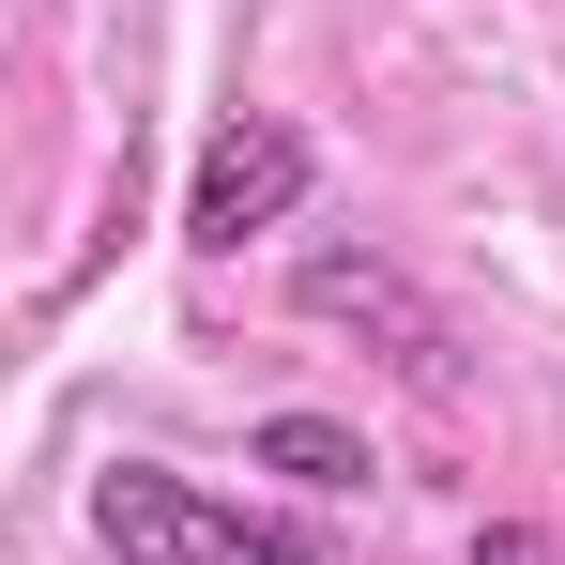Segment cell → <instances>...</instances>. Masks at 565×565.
Here are the masks:
<instances>
[{"instance_id": "cell-1", "label": "cell", "mask_w": 565, "mask_h": 565, "mask_svg": "<svg viewBox=\"0 0 565 565\" xmlns=\"http://www.w3.org/2000/svg\"><path fill=\"white\" fill-rule=\"evenodd\" d=\"M93 535H107L122 565H321L306 535H290V520H245V504H199L184 473H138V459H122V473L93 489Z\"/></svg>"}, {"instance_id": "cell-2", "label": "cell", "mask_w": 565, "mask_h": 565, "mask_svg": "<svg viewBox=\"0 0 565 565\" xmlns=\"http://www.w3.org/2000/svg\"><path fill=\"white\" fill-rule=\"evenodd\" d=\"M290 199H306V138H290V122H230V138H214V153H199V245H245V230H276Z\"/></svg>"}, {"instance_id": "cell-3", "label": "cell", "mask_w": 565, "mask_h": 565, "mask_svg": "<svg viewBox=\"0 0 565 565\" xmlns=\"http://www.w3.org/2000/svg\"><path fill=\"white\" fill-rule=\"evenodd\" d=\"M260 459L306 473V489H367V444H352V428H321V413H276V428H260Z\"/></svg>"}, {"instance_id": "cell-4", "label": "cell", "mask_w": 565, "mask_h": 565, "mask_svg": "<svg viewBox=\"0 0 565 565\" xmlns=\"http://www.w3.org/2000/svg\"><path fill=\"white\" fill-rule=\"evenodd\" d=\"M473 565H565V551L535 535V520H489V535H473Z\"/></svg>"}]
</instances>
